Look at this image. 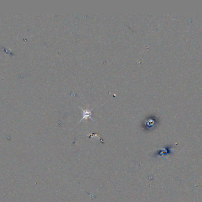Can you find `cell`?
I'll list each match as a JSON object with an SVG mask.
<instances>
[{"label": "cell", "mask_w": 202, "mask_h": 202, "mask_svg": "<svg viewBox=\"0 0 202 202\" xmlns=\"http://www.w3.org/2000/svg\"><path fill=\"white\" fill-rule=\"evenodd\" d=\"M83 112V116L82 117V119L81 120L80 122H81L82 120H84V119H87L88 118H90L92 119V117H91V116L92 115V113L91 111L88 110V109L87 110H82Z\"/></svg>", "instance_id": "6da1fadb"}]
</instances>
